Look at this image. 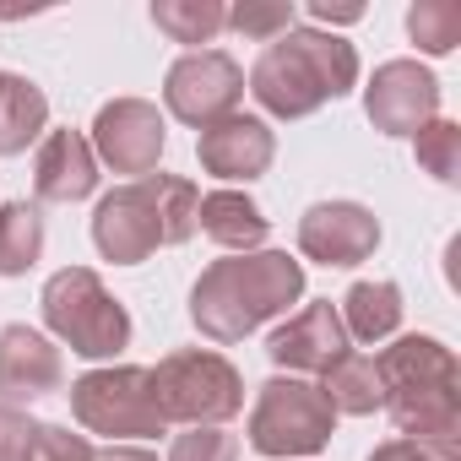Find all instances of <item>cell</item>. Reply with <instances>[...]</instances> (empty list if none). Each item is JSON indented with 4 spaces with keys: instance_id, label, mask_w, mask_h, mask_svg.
I'll return each mask as SVG.
<instances>
[{
    "instance_id": "1",
    "label": "cell",
    "mask_w": 461,
    "mask_h": 461,
    "mask_svg": "<svg viewBox=\"0 0 461 461\" xmlns=\"http://www.w3.org/2000/svg\"><path fill=\"white\" fill-rule=\"evenodd\" d=\"M304 299V267L288 250H250L212 261L190 288V321L206 342H245L256 326Z\"/></svg>"
},
{
    "instance_id": "2",
    "label": "cell",
    "mask_w": 461,
    "mask_h": 461,
    "mask_svg": "<svg viewBox=\"0 0 461 461\" xmlns=\"http://www.w3.org/2000/svg\"><path fill=\"white\" fill-rule=\"evenodd\" d=\"M380 407L418 445H461V369L439 337H402L380 358Z\"/></svg>"
},
{
    "instance_id": "3",
    "label": "cell",
    "mask_w": 461,
    "mask_h": 461,
    "mask_svg": "<svg viewBox=\"0 0 461 461\" xmlns=\"http://www.w3.org/2000/svg\"><path fill=\"white\" fill-rule=\"evenodd\" d=\"M353 82H358V50L321 28H288L283 39H272L261 50V60L250 71L256 104L277 120H304L326 98L353 93Z\"/></svg>"
},
{
    "instance_id": "4",
    "label": "cell",
    "mask_w": 461,
    "mask_h": 461,
    "mask_svg": "<svg viewBox=\"0 0 461 461\" xmlns=\"http://www.w3.org/2000/svg\"><path fill=\"white\" fill-rule=\"evenodd\" d=\"M152 396L163 423L190 429H222L234 412H245V380L212 348H179L152 369Z\"/></svg>"
},
{
    "instance_id": "5",
    "label": "cell",
    "mask_w": 461,
    "mask_h": 461,
    "mask_svg": "<svg viewBox=\"0 0 461 461\" xmlns=\"http://www.w3.org/2000/svg\"><path fill=\"white\" fill-rule=\"evenodd\" d=\"M44 326L77 353V358H114L131 342V315L120 299H109V288L98 283V272L87 267H66L44 283Z\"/></svg>"
},
{
    "instance_id": "6",
    "label": "cell",
    "mask_w": 461,
    "mask_h": 461,
    "mask_svg": "<svg viewBox=\"0 0 461 461\" xmlns=\"http://www.w3.org/2000/svg\"><path fill=\"white\" fill-rule=\"evenodd\" d=\"M337 412L321 396V385L277 375L261 385L256 407H250V445L272 461H294V456H315L331 445Z\"/></svg>"
},
{
    "instance_id": "7",
    "label": "cell",
    "mask_w": 461,
    "mask_h": 461,
    "mask_svg": "<svg viewBox=\"0 0 461 461\" xmlns=\"http://www.w3.org/2000/svg\"><path fill=\"white\" fill-rule=\"evenodd\" d=\"M71 412L87 434H104V439H152L168 429L152 396V369H136V364L87 369L71 385Z\"/></svg>"
},
{
    "instance_id": "8",
    "label": "cell",
    "mask_w": 461,
    "mask_h": 461,
    "mask_svg": "<svg viewBox=\"0 0 461 461\" xmlns=\"http://www.w3.org/2000/svg\"><path fill=\"white\" fill-rule=\"evenodd\" d=\"M240 98H245V71H240L234 55H222V50H195V55L174 60L168 77H163L168 114L185 120V125H201V131L228 120L240 109Z\"/></svg>"
},
{
    "instance_id": "9",
    "label": "cell",
    "mask_w": 461,
    "mask_h": 461,
    "mask_svg": "<svg viewBox=\"0 0 461 461\" xmlns=\"http://www.w3.org/2000/svg\"><path fill=\"white\" fill-rule=\"evenodd\" d=\"M87 147H93V158L109 163L114 174L147 179V174L158 168L163 147H168V125H163L158 104H147V98H114V104L98 109Z\"/></svg>"
},
{
    "instance_id": "10",
    "label": "cell",
    "mask_w": 461,
    "mask_h": 461,
    "mask_svg": "<svg viewBox=\"0 0 461 461\" xmlns=\"http://www.w3.org/2000/svg\"><path fill=\"white\" fill-rule=\"evenodd\" d=\"M364 109L375 131L385 136H418L429 120H439V82L418 60H385L375 82L364 87Z\"/></svg>"
},
{
    "instance_id": "11",
    "label": "cell",
    "mask_w": 461,
    "mask_h": 461,
    "mask_svg": "<svg viewBox=\"0 0 461 461\" xmlns=\"http://www.w3.org/2000/svg\"><path fill=\"white\" fill-rule=\"evenodd\" d=\"M93 245H98L104 261H114V267H141V261L163 245L147 179L120 185V190H109V195L98 201V212H93Z\"/></svg>"
},
{
    "instance_id": "12",
    "label": "cell",
    "mask_w": 461,
    "mask_h": 461,
    "mask_svg": "<svg viewBox=\"0 0 461 461\" xmlns=\"http://www.w3.org/2000/svg\"><path fill=\"white\" fill-rule=\"evenodd\" d=\"M380 245V222L358 201H321L299 217V250L321 267H358Z\"/></svg>"
},
{
    "instance_id": "13",
    "label": "cell",
    "mask_w": 461,
    "mask_h": 461,
    "mask_svg": "<svg viewBox=\"0 0 461 461\" xmlns=\"http://www.w3.org/2000/svg\"><path fill=\"white\" fill-rule=\"evenodd\" d=\"M267 353H272V364L288 369L294 380H299V375H326V369L348 353V331H342L337 304H331V299H315V304H304L299 315H288V321L272 331Z\"/></svg>"
},
{
    "instance_id": "14",
    "label": "cell",
    "mask_w": 461,
    "mask_h": 461,
    "mask_svg": "<svg viewBox=\"0 0 461 461\" xmlns=\"http://www.w3.org/2000/svg\"><path fill=\"white\" fill-rule=\"evenodd\" d=\"M60 380H66V358L44 331H33V326L0 331V402L6 407L44 402L60 391Z\"/></svg>"
},
{
    "instance_id": "15",
    "label": "cell",
    "mask_w": 461,
    "mask_h": 461,
    "mask_svg": "<svg viewBox=\"0 0 461 461\" xmlns=\"http://www.w3.org/2000/svg\"><path fill=\"white\" fill-rule=\"evenodd\" d=\"M195 158L217 179H261L272 168V158H277V136L256 114H228V120H217V125L201 131Z\"/></svg>"
},
{
    "instance_id": "16",
    "label": "cell",
    "mask_w": 461,
    "mask_h": 461,
    "mask_svg": "<svg viewBox=\"0 0 461 461\" xmlns=\"http://www.w3.org/2000/svg\"><path fill=\"white\" fill-rule=\"evenodd\" d=\"M33 190H39V201H60V206L87 201L98 190V158H93L82 131H50L44 136V147L33 158Z\"/></svg>"
},
{
    "instance_id": "17",
    "label": "cell",
    "mask_w": 461,
    "mask_h": 461,
    "mask_svg": "<svg viewBox=\"0 0 461 461\" xmlns=\"http://www.w3.org/2000/svg\"><path fill=\"white\" fill-rule=\"evenodd\" d=\"M201 234L217 240L222 250H245L250 256L272 234V222L245 190H212V195H201Z\"/></svg>"
},
{
    "instance_id": "18",
    "label": "cell",
    "mask_w": 461,
    "mask_h": 461,
    "mask_svg": "<svg viewBox=\"0 0 461 461\" xmlns=\"http://www.w3.org/2000/svg\"><path fill=\"white\" fill-rule=\"evenodd\" d=\"M337 315H342L348 342H385L402 326V288L396 283H353Z\"/></svg>"
},
{
    "instance_id": "19",
    "label": "cell",
    "mask_w": 461,
    "mask_h": 461,
    "mask_svg": "<svg viewBox=\"0 0 461 461\" xmlns=\"http://www.w3.org/2000/svg\"><path fill=\"white\" fill-rule=\"evenodd\" d=\"M44 125H50V98L39 93V82L6 77V87H0V158L28 152V141H39Z\"/></svg>"
},
{
    "instance_id": "20",
    "label": "cell",
    "mask_w": 461,
    "mask_h": 461,
    "mask_svg": "<svg viewBox=\"0 0 461 461\" xmlns=\"http://www.w3.org/2000/svg\"><path fill=\"white\" fill-rule=\"evenodd\" d=\"M44 256V212L33 201L0 206V277H23Z\"/></svg>"
},
{
    "instance_id": "21",
    "label": "cell",
    "mask_w": 461,
    "mask_h": 461,
    "mask_svg": "<svg viewBox=\"0 0 461 461\" xmlns=\"http://www.w3.org/2000/svg\"><path fill=\"white\" fill-rule=\"evenodd\" d=\"M321 396L331 402V412H353V418L375 412V407H380V369H375V358L348 348V353L326 369Z\"/></svg>"
},
{
    "instance_id": "22",
    "label": "cell",
    "mask_w": 461,
    "mask_h": 461,
    "mask_svg": "<svg viewBox=\"0 0 461 461\" xmlns=\"http://www.w3.org/2000/svg\"><path fill=\"white\" fill-rule=\"evenodd\" d=\"M147 190H152V212H158L163 245L195 240V228H201V190L190 179H179V174H147Z\"/></svg>"
},
{
    "instance_id": "23",
    "label": "cell",
    "mask_w": 461,
    "mask_h": 461,
    "mask_svg": "<svg viewBox=\"0 0 461 461\" xmlns=\"http://www.w3.org/2000/svg\"><path fill=\"white\" fill-rule=\"evenodd\" d=\"M152 23L174 44H212L228 28L222 0H152Z\"/></svg>"
},
{
    "instance_id": "24",
    "label": "cell",
    "mask_w": 461,
    "mask_h": 461,
    "mask_svg": "<svg viewBox=\"0 0 461 461\" xmlns=\"http://www.w3.org/2000/svg\"><path fill=\"white\" fill-rule=\"evenodd\" d=\"M407 33L423 55H450L461 44V6L456 0H418L407 12Z\"/></svg>"
},
{
    "instance_id": "25",
    "label": "cell",
    "mask_w": 461,
    "mask_h": 461,
    "mask_svg": "<svg viewBox=\"0 0 461 461\" xmlns=\"http://www.w3.org/2000/svg\"><path fill=\"white\" fill-rule=\"evenodd\" d=\"M412 152H418L423 174H434L439 185H456L461 179V125L456 120H429L412 136Z\"/></svg>"
},
{
    "instance_id": "26",
    "label": "cell",
    "mask_w": 461,
    "mask_h": 461,
    "mask_svg": "<svg viewBox=\"0 0 461 461\" xmlns=\"http://www.w3.org/2000/svg\"><path fill=\"white\" fill-rule=\"evenodd\" d=\"M228 28L272 44L294 28V0H240V6H228Z\"/></svg>"
},
{
    "instance_id": "27",
    "label": "cell",
    "mask_w": 461,
    "mask_h": 461,
    "mask_svg": "<svg viewBox=\"0 0 461 461\" xmlns=\"http://www.w3.org/2000/svg\"><path fill=\"white\" fill-rule=\"evenodd\" d=\"M168 461H240V439L222 429H190L174 439Z\"/></svg>"
},
{
    "instance_id": "28",
    "label": "cell",
    "mask_w": 461,
    "mask_h": 461,
    "mask_svg": "<svg viewBox=\"0 0 461 461\" xmlns=\"http://www.w3.org/2000/svg\"><path fill=\"white\" fill-rule=\"evenodd\" d=\"M98 450L82 439V434H71V429H60V423H39V434H33V445H28V461H93Z\"/></svg>"
},
{
    "instance_id": "29",
    "label": "cell",
    "mask_w": 461,
    "mask_h": 461,
    "mask_svg": "<svg viewBox=\"0 0 461 461\" xmlns=\"http://www.w3.org/2000/svg\"><path fill=\"white\" fill-rule=\"evenodd\" d=\"M33 434H39V423L23 407H0V461H28Z\"/></svg>"
},
{
    "instance_id": "30",
    "label": "cell",
    "mask_w": 461,
    "mask_h": 461,
    "mask_svg": "<svg viewBox=\"0 0 461 461\" xmlns=\"http://www.w3.org/2000/svg\"><path fill=\"white\" fill-rule=\"evenodd\" d=\"M369 461H461V445H418V439H391Z\"/></svg>"
},
{
    "instance_id": "31",
    "label": "cell",
    "mask_w": 461,
    "mask_h": 461,
    "mask_svg": "<svg viewBox=\"0 0 461 461\" xmlns=\"http://www.w3.org/2000/svg\"><path fill=\"white\" fill-rule=\"evenodd\" d=\"M310 17H315V23H358L364 6H331V0H310Z\"/></svg>"
},
{
    "instance_id": "32",
    "label": "cell",
    "mask_w": 461,
    "mask_h": 461,
    "mask_svg": "<svg viewBox=\"0 0 461 461\" xmlns=\"http://www.w3.org/2000/svg\"><path fill=\"white\" fill-rule=\"evenodd\" d=\"M93 461H158V456L141 450V445H109V450H98Z\"/></svg>"
},
{
    "instance_id": "33",
    "label": "cell",
    "mask_w": 461,
    "mask_h": 461,
    "mask_svg": "<svg viewBox=\"0 0 461 461\" xmlns=\"http://www.w3.org/2000/svg\"><path fill=\"white\" fill-rule=\"evenodd\" d=\"M0 87H6V71H0Z\"/></svg>"
}]
</instances>
